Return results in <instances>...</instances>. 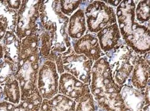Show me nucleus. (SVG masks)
<instances>
[{
  "mask_svg": "<svg viewBox=\"0 0 150 111\" xmlns=\"http://www.w3.org/2000/svg\"><path fill=\"white\" fill-rule=\"evenodd\" d=\"M42 1H22L17 11L16 35L22 40L32 34L44 30L40 20L39 9Z\"/></svg>",
  "mask_w": 150,
  "mask_h": 111,
  "instance_id": "1",
  "label": "nucleus"
},
{
  "mask_svg": "<svg viewBox=\"0 0 150 111\" xmlns=\"http://www.w3.org/2000/svg\"><path fill=\"white\" fill-rule=\"evenodd\" d=\"M37 87L42 99H50L58 94L59 74L55 62L44 57L40 59Z\"/></svg>",
  "mask_w": 150,
  "mask_h": 111,
  "instance_id": "2",
  "label": "nucleus"
},
{
  "mask_svg": "<svg viewBox=\"0 0 150 111\" xmlns=\"http://www.w3.org/2000/svg\"><path fill=\"white\" fill-rule=\"evenodd\" d=\"M77 80L67 73L61 74L58 82V94L67 96L77 102L84 95L90 92L87 84L77 87Z\"/></svg>",
  "mask_w": 150,
  "mask_h": 111,
  "instance_id": "3",
  "label": "nucleus"
},
{
  "mask_svg": "<svg viewBox=\"0 0 150 111\" xmlns=\"http://www.w3.org/2000/svg\"><path fill=\"white\" fill-rule=\"evenodd\" d=\"M42 100L37 88L32 96L17 105L6 101L0 102V111H39Z\"/></svg>",
  "mask_w": 150,
  "mask_h": 111,
  "instance_id": "4",
  "label": "nucleus"
},
{
  "mask_svg": "<svg viewBox=\"0 0 150 111\" xmlns=\"http://www.w3.org/2000/svg\"><path fill=\"white\" fill-rule=\"evenodd\" d=\"M0 43L3 46L4 59L17 64L21 52V40L18 38L15 32L7 31Z\"/></svg>",
  "mask_w": 150,
  "mask_h": 111,
  "instance_id": "5",
  "label": "nucleus"
},
{
  "mask_svg": "<svg viewBox=\"0 0 150 111\" xmlns=\"http://www.w3.org/2000/svg\"><path fill=\"white\" fill-rule=\"evenodd\" d=\"M76 102L58 94L50 99H43L39 111H76Z\"/></svg>",
  "mask_w": 150,
  "mask_h": 111,
  "instance_id": "6",
  "label": "nucleus"
},
{
  "mask_svg": "<svg viewBox=\"0 0 150 111\" xmlns=\"http://www.w3.org/2000/svg\"><path fill=\"white\" fill-rule=\"evenodd\" d=\"M120 94L125 106L131 111H139L146 104L144 90L139 91L129 86H125L121 89Z\"/></svg>",
  "mask_w": 150,
  "mask_h": 111,
  "instance_id": "7",
  "label": "nucleus"
},
{
  "mask_svg": "<svg viewBox=\"0 0 150 111\" xmlns=\"http://www.w3.org/2000/svg\"><path fill=\"white\" fill-rule=\"evenodd\" d=\"M1 85L4 94V101L15 105L20 103L21 101V90L18 81L13 77Z\"/></svg>",
  "mask_w": 150,
  "mask_h": 111,
  "instance_id": "8",
  "label": "nucleus"
},
{
  "mask_svg": "<svg viewBox=\"0 0 150 111\" xmlns=\"http://www.w3.org/2000/svg\"><path fill=\"white\" fill-rule=\"evenodd\" d=\"M17 11L10 8L6 1H0V22L5 24L8 31L16 32Z\"/></svg>",
  "mask_w": 150,
  "mask_h": 111,
  "instance_id": "9",
  "label": "nucleus"
},
{
  "mask_svg": "<svg viewBox=\"0 0 150 111\" xmlns=\"http://www.w3.org/2000/svg\"><path fill=\"white\" fill-rule=\"evenodd\" d=\"M17 71V64L4 59L0 63V84H4L14 77Z\"/></svg>",
  "mask_w": 150,
  "mask_h": 111,
  "instance_id": "10",
  "label": "nucleus"
},
{
  "mask_svg": "<svg viewBox=\"0 0 150 111\" xmlns=\"http://www.w3.org/2000/svg\"><path fill=\"white\" fill-rule=\"evenodd\" d=\"M98 108L97 103L91 92L83 96L76 102V111H96Z\"/></svg>",
  "mask_w": 150,
  "mask_h": 111,
  "instance_id": "11",
  "label": "nucleus"
},
{
  "mask_svg": "<svg viewBox=\"0 0 150 111\" xmlns=\"http://www.w3.org/2000/svg\"><path fill=\"white\" fill-rule=\"evenodd\" d=\"M21 3L22 1H13V0H11V1H6V4L7 6L10 8L17 11H18V10L20 9L21 6Z\"/></svg>",
  "mask_w": 150,
  "mask_h": 111,
  "instance_id": "12",
  "label": "nucleus"
},
{
  "mask_svg": "<svg viewBox=\"0 0 150 111\" xmlns=\"http://www.w3.org/2000/svg\"><path fill=\"white\" fill-rule=\"evenodd\" d=\"M105 111H131V110L125 106L124 103H123L114 108L108 109Z\"/></svg>",
  "mask_w": 150,
  "mask_h": 111,
  "instance_id": "13",
  "label": "nucleus"
},
{
  "mask_svg": "<svg viewBox=\"0 0 150 111\" xmlns=\"http://www.w3.org/2000/svg\"><path fill=\"white\" fill-rule=\"evenodd\" d=\"M7 31V27L1 22H0V42L3 39Z\"/></svg>",
  "mask_w": 150,
  "mask_h": 111,
  "instance_id": "14",
  "label": "nucleus"
},
{
  "mask_svg": "<svg viewBox=\"0 0 150 111\" xmlns=\"http://www.w3.org/2000/svg\"><path fill=\"white\" fill-rule=\"evenodd\" d=\"M4 94L3 91V88L2 85L0 84V102L4 101Z\"/></svg>",
  "mask_w": 150,
  "mask_h": 111,
  "instance_id": "15",
  "label": "nucleus"
},
{
  "mask_svg": "<svg viewBox=\"0 0 150 111\" xmlns=\"http://www.w3.org/2000/svg\"><path fill=\"white\" fill-rule=\"evenodd\" d=\"M3 59H4V52H3L2 45L1 43H0V63L2 61Z\"/></svg>",
  "mask_w": 150,
  "mask_h": 111,
  "instance_id": "16",
  "label": "nucleus"
},
{
  "mask_svg": "<svg viewBox=\"0 0 150 111\" xmlns=\"http://www.w3.org/2000/svg\"><path fill=\"white\" fill-rule=\"evenodd\" d=\"M139 111H149V105H145Z\"/></svg>",
  "mask_w": 150,
  "mask_h": 111,
  "instance_id": "17",
  "label": "nucleus"
}]
</instances>
